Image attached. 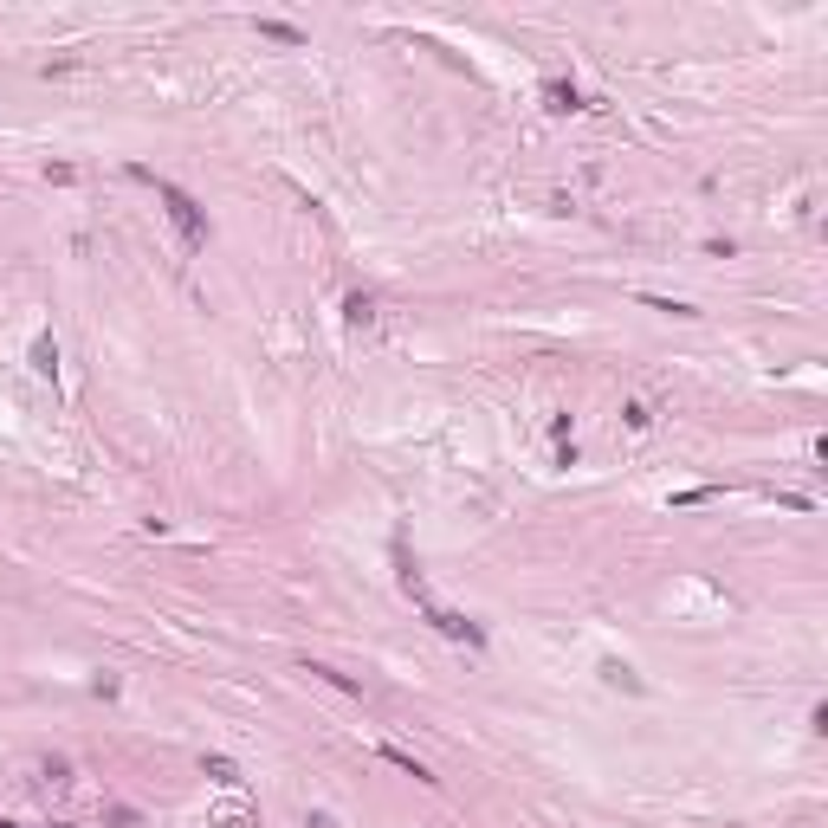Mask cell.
I'll use <instances>...</instances> for the list:
<instances>
[{
    "label": "cell",
    "mask_w": 828,
    "mask_h": 828,
    "mask_svg": "<svg viewBox=\"0 0 828 828\" xmlns=\"http://www.w3.org/2000/svg\"><path fill=\"white\" fill-rule=\"evenodd\" d=\"M156 201H162V214H169V227L182 233V253H207V240H214L207 207L188 195V188H175V182H156Z\"/></svg>",
    "instance_id": "6da1fadb"
},
{
    "label": "cell",
    "mask_w": 828,
    "mask_h": 828,
    "mask_svg": "<svg viewBox=\"0 0 828 828\" xmlns=\"http://www.w3.org/2000/svg\"><path fill=\"white\" fill-rule=\"evenodd\" d=\"M427 628L440 634V641H453V647L486 654V628H479L473 615H460V609H427Z\"/></svg>",
    "instance_id": "7a4b0ae2"
},
{
    "label": "cell",
    "mask_w": 828,
    "mask_h": 828,
    "mask_svg": "<svg viewBox=\"0 0 828 828\" xmlns=\"http://www.w3.org/2000/svg\"><path fill=\"white\" fill-rule=\"evenodd\" d=\"M544 110H550V117H570V110H589V97L576 91L570 78H550V85H544Z\"/></svg>",
    "instance_id": "3957f363"
},
{
    "label": "cell",
    "mask_w": 828,
    "mask_h": 828,
    "mask_svg": "<svg viewBox=\"0 0 828 828\" xmlns=\"http://www.w3.org/2000/svg\"><path fill=\"white\" fill-rule=\"evenodd\" d=\"M376 751H382V764H395L401 777H414V783H440V777H434V770L414 757V751H401V744H376Z\"/></svg>",
    "instance_id": "277c9868"
},
{
    "label": "cell",
    "mask_w": 828,
    "mask_h": 828,
    "mask_svg": "<svg viewBox=\"0 0 828 828\" xmlns=\"http://www.w3.org/2000/svg\"><path fill=\"white\" fill-rule=\"evenodd\" d=\"M201 777H207V783H220V790H240V783H246V770H240L233 757L207 751V757H201Z\"/></svg>",
    "instance_id": "5b68a950"
},
{
    "label": "cell",
    "mask_w": 828,
    "mask_h": 828,
    "mask_svg": "<svg viewBox=\"0 0 828 828\" xmlns=\"http://www.w3.org/2000/svg\"><path fill=\"white\" fill-rule=\"evenodd\" d=\"M298 673H311V680H324V686H337V693H350V699H363V680H350V673H337V667H324V660H305Z\"/></svg>",
    "instance_id": "8992f818"
},
{
    "label": "cell",
    "mask_w": 828,
    "mask_h": 828,
    "mask_svg": "<svg viewBox=\"0 0 828 828\" xmlns=\"http://www.w3.org/2000/svg\"><path fill=\"white\" fill-rule=\"evenodd\" d=\"M343 324H350V330H369V324H376V291H350V298H343Z\"/></svg>",
    "instance_id": "52a82bcc"
},
{
    "label": "cell",
    "mask_w": 828,
    "mask_h": 828,
    "mask_svg": "<svg viewBox=\"0 0 828 828\" xmlns=\"http://www.w3.org/2000/svg\"><path fill=\"white\" fill-rule=\"evenodd\" d=\"M33 376H59V343H52V337H33Z\"/></svg>",
    "instance_id": "ba28073f"
},
{
    "label": "cell",
    "mask_w": 828,
    "mask_h": 828,
    "mask_svg": "<svg viewBox=\"0 0 828 828\" xmlns=\"http://www.w3.org/2000/svg\"><path fill=\"white\" fill-rule=\"evenodd\" d=\"M207 828H259V815H253V809H240V803H227V809H214V815H207Z\"/></svg>",
    "instance_id": "9c48e42d"
},
{
    "label": "cell",
    "mask_w": 828,
    "mask_h": 828,
    "mask_svg": "<svg viewBox=\"0 0 828 828\" xmlns=\"http://www.w3.org/2000/svg\"><path fill=\"white\" fill-rule=\"evenodd\" d=\"M97 822H104V828H143V809H130V803H104Z\"/></svg>",
    "instance_id": "30bf717a"
},
{
    "label": "cell",
    "mask_w": 828,
    "mask_h": 828,
    "mask_svg": "<svg viewBox=\"0 0 828 828\" xmlns=\"http://www.w3.org/2000/svg\"><path fill=\"white\" fill-rule=\"evenodd\" d=\"M259 39H272V46H305V33L285 26V20H259Z\"/></svg>",
    "instance_id": "8fae6325"
},
{
    "label": "cell",
    "mask_w": 828,
    "mask_h": 828,
    "mask_svg": "<svg viewBox=\"0 0 828 828\" xmlns=\"http://www.w3.org/2000/svg\"><path fill=\"white\" fill-rule=\"evenodd\" d=\"M39 783L65 790V783H72V757H39Z\"/></svg>",
    "instance_id": "7c38bea8"
},
{
    "label": "cell",
    "mask_w": 828,
    "mask_h": 828,
    "mask_svg": "<svg viewBox=\"0 0 828 828\" xmlns=\"http://www.w3.org/2000/svg\"><path fill=\"white\" fill-rule=\"evenodd\" d=\"M602 680L621 686V693H641V680H634V667H621V660H602Z\"/></svg>",
    "instance_id": "4fadbf2b"
},
{
    "label": "cell",
    "mask_w": 828,
    "mask_h": 828,
    "mask_svg": "<svg viewBox=\"0 0 828 828\" xmlns=\"http://www.w3.org/2000/svg\"><path fill=\"white\" fill-rule=\"evenodd\" d=\"M621 421H628L634 434H647V427H654V408H647V401H628V408H621Z\"/></svg>",
    "instance_id": "5bb4252c"
},
{
    "label": "cell",
    "mask_w": 828,
    "mask_h": 828,
    "mask_svg": "<svg viewBox=\"0 0 828 828\" xmlns=\"http://www.w3.org/2000/svg\"><path fill=\"white\" fill-rule=\"evenodd\" d=\"M641 305H647V311H667V317H699L693 305H680V298H641Z\"/></svg>",
    "instance_id": "9a60e30c"
},
{
    "label": "cell",
    "mask_w": 828,
    "mask_h": 828,
    "mask_svg": "<svg viewBox=\"0 0 828 828\" xmlns=\"http://www.w3.org/2000/svg\"><path fill=\"white\" fill-rule=\"evenodd\" d=\"M46 182H59V188H72V182H78V169H72V162H46Z\"/></svg>",
    "instance_id": "2e32d148"
},
{
    "label": "cell",
    "mask_w": 828,
    "mask_h": 828,
    "mask_svg": "<svg viewBox=\"0 0 828 828\" xmlns=\"http://www.w3.org/2000/svg\"><path fill=\"white\" fill-rule=\"evenodd\" d=\"M305 828H343V822H337V815H324V809H317V815H305Z\"/></svg>",
    "instance_id": "e0dca14e"
},
{
    "label": "cell",
    "mask_w": 828,
    "mask_h": 828,
    "mask_svg": "<svg viewBox=\"0 0 828 828\" xmlns=\"http://www.w3.org/2000/svg\"><path fill=\"white\" fill-rule=\"evenodd\" d=\"M0 828H26V822H7V815H0Z\"/></svg>",
    "instance_id": "ac0fdd59"
},
{
    "label": "cell",
    "mask_w": 828,
    "mask_h": 828,
    "mask_svg": "<svg viewBox=\"0 0 828 828\" xmlns=\"http://www.w3.org/2000/svg\"><path fill=\"white\" fill-rule=\"evenodd\" d=\"M52 828H78V822H52Z\"/></svg>",
    "instance_id": "d6986e66"
}]
</instances>
